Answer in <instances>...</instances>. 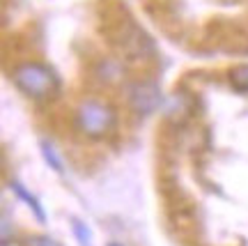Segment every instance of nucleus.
Here are the masks:
<instances>
[{
    "instance_id": "423d86ee",
    "label": "nucleus",
    "mask_w": 248,
    "mask_h": 246,
    "mask_svg": "<svg viewBox=\"0 0 248 246\" xmlns=\"http://www.w3.org/2000/svg\"><path fill=\"white\" fill-rule=\"evenodd\" d=\"M145 9L156 23L161 26V30H166L170 35H177L179 26H182V18L177 14V7L172 0H147Z\"/></svg>"
},
{
    "instance_id": "1a4fd4ad",
    "label": "nucleus",
    "mask_w": 248,
    "mask_h": 246,
    "mask_svg": "<svg viewBox=\"0 0 248 246\" xmlns=\"http://www.w3.org/2000/svg\"><path fill=\"white\" fill-rule=\"evenodd\" d=\"M42 152H44V159L48 161V166L53 168V170H62V161L51 143H42Z\"/></svg>"
},
{
    "instance_id": "39448f33",
    "label": "nucleus",
    "mask_w": 248,
    "mask_h": 246,
    "mask_svg": "<svg viewBox=\"0 0 248 246\" xmlns=\"http://www.w3.org/2000/svg\"><path fill=\"white\" fill-rule=\"evenodd\" d=\"M129 101H131L133 111L142 115H150L156 111L161 104V92L159 85L152 79H138L129 85Z\"/></svg>"
},
{
    "instance_id": "9b49d317",
    "label": "nucleus",
    "mask_w": 248,
    "mask_h": 246,
    "mask_svg": "<svg viewBox=\"0 0 248 246\" xmlns=\"http://www.w3.org/2000/svg\"><path fill=\"white\" fill-rule=\"evenodd\" d=\"M71 226H74V232H76V237H78L80 244H83V246H90V244H92V242H90V230L85 228L80 221H74Z\"/></svg>"
},
{
    "instance_id": "f257e3e1",
    "label": "nucleus",
    "mask_w": 248,
    "mask_h": 246,
    "mask_svg": "<svg viewBox=\"0 0 248 246\" xmlns=\"http://www.w3.org/2000/svg\"><path fill=\"white\" fill-rule=\"evenodd\" d=\"M99 33L110 51L133 69H150L156 62V46L142 30L122 0L99 2Z\"/></svg>"
},
{
    "instance_id": "9d476101",
    "label": "nucleus",
    "mask_w": 248,
    "mask_h": 246,
    "mask_svg": "<svg viewBox=\"0 0 248 246\" xmlns=\"http://www.w3.org/2000/svg\"><path fill=\"white\" fill-rule=\"evenodd\" d=\"M23 246H60L53 237H46V235H30L26 237Z\"/></svg>"
},
{
    "instance_id": "0eeeda50",
    "label": "nucleus",
    "mask_w": 248,
    "mask_h": 246,
    "mask_svg": "<svg viewBox=\"0 0 248 246\" xmlns=\"http://www.w3.org/2000/svg\"><path fill=\"white\" fill-rule=\"evenodd\" d=\"M228 79H230V85L237 90V92L248 95V62L232 67L230 74H228Z\"/></svg>"
},
{
    "instance_id": "7ed1b4c3",
    "label": "nucleus",
    "mask_w": 248,
    "mask_h": 246,
    "mask_svg": "<svg viewBox=\"0 0 248 246\" xmlns=\"http://www.w3.org/2000/svg\"><path fill=\"white\" fill-rule=\"evenodd\" d=\"M12 81L26 97L37 101H48L60 92V76L53 67L39 60H26L12 69Z\"/></svg>"
},
{
    "instance_id": "6e6552de",
    "label": "nucleus",
    "mask_w": 248,
    "mask_h": 246,
    "mask_svg": "<svg viewBox=\"0 0 248 246\" xmlns=\"http://www.w3.org/2000/svg\"><path fill=\"white\" fill-rule=\"evenodd\" d=\"M12 191H14V194L18 196V198H23V200H26V205L28 207H32V212H35L37 214V219L39 221H44V210H42V205H39V202H37V198L32 194H28L26 189H23V186L18 184V182H12Z\"/></svg>"
},
{
    "instance_id": "20e7f679",
    "label": "nucleus",
    "mask_w": 248,
    "mask_h": 246,
    "mask_svg": "<svg viewBox=\"0 0 248 246\" xmlns=\"http://www.w3.org/2000/svg\"><path fill=\"white\" fill-rule=\"evenodd\" d=\"M207 37L214 49L225 53H248V30L230 18H214L207 26Z\"/></svg>"
},
{
    "instance_id": "f03ea898",
    "label": "nucleus",
    "mask_w": 248,
    "mask_h": 246,
    "mask_svg": "<svg viewBox=\"0 0 248 246\" xmlns=\"http://www.w3.org/2000/svg\"><path fill=\"white\" fill-rule=\"evenodd\" d=\"M74 129L90 141L108 138L117 129V111L106 99H83L74 111Z\"/></svg>"
},
{
    "instance_id": "f8f14e48",
    "label": "nucleus",
    "mask_w": 248,
    "mask_h": 246,
    "mask_svg": "<svg viewBox=\"0 0 248 246\" xmlns=\"http://www.w3.org/2000/svg\"><path fill=\"white\" fill-rule=\"evenodd\" d=\"M108 246H120V244H108Z\"/></svg>"
}]
</instances>
